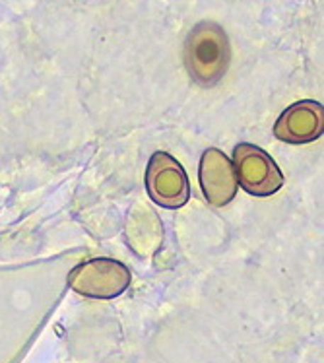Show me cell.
Segmentation results:
<instances>
[{"mask_svg": "<svg viewBox=\"0 0 324 363\" xmlns=\"http://www.w3.org/2000/svg\"><path fill=\"white\" fill-rule=\"evenodd\" d=\"M231 60L228 33L214 22L196 23L184 41V65L202 88H212L225 76Z\"/></svg>", "mask_w": 324, "mask_h": 363, "instance_id": "6da1fadb", "label": "cell"}, {"mask_svg": "<svg viewBox=\"0 0 324 363\" xmlns=\"http://www.w3.org/2000/svg\"><path fill=\"white\" fill-rule=\"evenodd\" d=\"M130 270L115 259L99 257L74 267L68 274V286L78 296L89 299H115L130 288Z\"/></svg>", "mask_w": 324, "mask_h": 363, "instance_id": "7a4b0ae2", "label": "cell"}, {"mask_svg": "<svg viewBox=\"0 0 324 363\" xmlns=\"http://www.w3.org/2000/svg\"><path fill=\"white\" fill-rule=\"evenodd\" d=\"M233 167H235L237 185L245 193L266 199L272 196L284 186V173L276 165L272 156L249 142L237 144L233 150Z\"/></svg>", "mask_w": 324, "mask_h": 363, "instance_id": "3957f363", "label": "cell"}, {"mask_svg": "<svg viewBox=\"0 0 324 363\" xmlns=\"http://www.w3.org/2000/svg\"><path fill=\"white\" fill-rule=\"evenodd\" d=\"M146 191L157 206L167 210L183 208L191 199L186 171L167 152H155L146 167Z\"/></svg>", "mask_w": 324, "mask_h": 363, "instance_id": "277c9868", "label": "cell"}, {"mask_svg": "<svg viewBox=\"0 0 324 363\" xmlns=\"http://www.w3.org/2000/svg\"><path fill=\"white\" fill-rule=\"evenodd\" d=\"M199 181L202 194L212 206L221 208L237 196L235 167L221 150L208 148L199 165Z\"/></svg>", "mask_w": 324, "mask_h": 363, "instance_id": "5b68a950", "label": "cell"}, {"mask_svg": "<svg viewBox=\"0 0 324 363\" xmlns=\"http://www.w3.org/2000/svg\"><path fill=\"white\" fill-rule=\"evenodd\" d=\"M323 133L324 107L313 99L289 105L274 125V136L286 144H309L320 138Z\"/></svg>", "mask_w": 324, "mask_h": 363, "instance_id": "8992f818", "label": "cell"}]
</instances>
